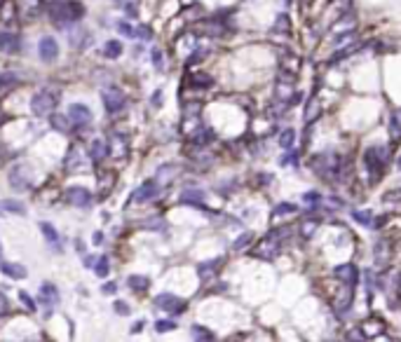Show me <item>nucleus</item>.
Instances as JSON below:
<instances>
[{"instance_id":"f257e3e1","label":"nucleus","mask_w":401,"mask_h":342,"mask_svg":"<svg viewBox=\"0 0 401 342\" xmlns=\"http://www.w3.org/2000/svg\"><path fill=\"white\" fill-rule=\"evenodd\" d=\"M47 12L54 24L66 26V24H75L85 17V5L80 0H54V3H49Z\"/></svg>"},{"instance_id":"f03ea898","label":"nucleus","mask_w":401,"mask_h":342,"mask_svg":"<svg viewBox=\"0 0 401 342\" xmlns=\"http://www.w3.org/2000/svg\"><path fill=\"white\" fill-rule=\"evenodd\" d=\"M59 99H61V89L56 87H42L38 89L31 99V113L35 117H45V115H52L54 108L59 106Z\"/></svg>"},{"instance_id":"7ed1b4c3","label":"nucleus","mask_w":401,"mask_h":342,"mask_svg":"<svg viewBox=\"0 0 401 342\" xmlns=\"http://www.w3.org/2000/svg\"><path fill=\"white\" fill-rule=\"evenodd\" d=\"M364 166H366L371 181H378V178L385 174V166H387V150L380 148V145H371L364 150Z\"/></svg>"},{"instance_id":"20e7f679","label":"nucleus","mask_w":401,"mask_h":342,"mask_svg":"<svg viewBox=\"0 0 401 342\" xmlns=\"http://www.w3.org/2000/svg\"><path fill=\"white\" fill-rule=\"evenodd\" d=\"M101 101H103V108L108 115H117L127 108V96L120 87H106L101 92Z\"/></svg>"},{"instance_id":"39448f33","label":"nucleus","mask_w":401,"mask_h":342,"mask_svg":"<svg viewBox=\"0 0 401 342\" xmlns=\"http://www.w3.org/2000/svg\"><path fill=\"white\" fill-rule=\"evenodd\" d=\"M155 307L167 312V314H183L185 309H188V302L174 293H160L155 295Z\"/></svg>"},{"instance_id":"423d86ee","label":"nucleus","mask_w":401,"mask_h":342,"mask_svg":"<svg viewBox=\"0 0 401 342\" xmlns=\"http://www.w3.org/2000/svg\"><path fill=\"white\" fill-rule=\"evenodd\" d=\"M38 56L42 63H54L59 59V42L54 40V35H42L38 42Z\"/></svg>"},{"instance_id":"0eeeda50","label":"nucleus","mask_w":401,"mask_h":342,"mask_svg":"<svg viewBox=\"0 0 401 342\" xmlns=\"http://www.w3.org/2000/svg\"><path fill=\"white\" fill-rule=\"evenodd\" d=\"M68 120H71V124H73L75 129H85L92 122V110L85 103H71L68 106Z\"/></svg>"},{"instance_id":"6e6552de","label":"nucleus","mask_w":401,"mask_h":342,"mask_svg":"<svg viewBox=\"0 0 401 342\" xmlns=\"http://www.w3.org/2000/svg\"><path fill=\"white\" fill-rule=\"evenodd\" d=\"M157 195H160V183H157L155 178H150V181H143V183L134 190L131 202H134V204H146V202H150V199H155Z\"/></svg>"},{"instance_id":"1a4fd4ad","label":"nucleus","mask_w":401,"mask_h":342,"mask_svg":"<svg viewBox=\"0 0 401 342\" xmlns=\"http://www.w3.org/2000/svg\"><path fill=\"white\" fill-rule=\"evenodd\" d=\"M38 302H40L42 307H56V305L61 302L59 288H56L54 284H49V281H42L40 291H38Z\"/></svg>"},{"instance_id":"9d476101","label":"nucleus","mask_w":401,"mask_h":342,"mask_svg":"<svg viewBox=\"0 0 401 342\" xmlns=\"http://www.w3.org/2000/svg\"><path fill=\"white\" fill-rule=\"evenodd\" d=\"M66 199H68V204L85 209V206L92 204V192H89L87 188H82V185H73V188L66 190Z\"/></svg>"},{"instance_id":"9b49d317","label":"nucleus","mask_w":401,"mask_h":342,"mask_svg":"<svg viewBox=\"0 0 401 342\" xmlns=\"http://www.w3.org/2000/svg\"><path fill=\"white\" fill-rule=\"evenodd\" d=\"M21 49V35L12 31H0V52L5 54H17Z\"/></svg>"},{"instance_id":"f8f14e48","label":"nucleus","mask_w":401,"mask_h":342,"mask_svg":"<svg viewBox=\"0 0 401 342\" xmlns=\"http://www.w3.org/2000/svg\"><path fill=\"white\" fill-rule=\"evenodd\" d=\"M40 232H42V237H45V241L49 244V248H52V251H56V253H61L63 244H61V237H59V232H56V227L52 225V223H40Z\"/></svg>"},{"instance_id":"ddd939ff","label":"nucleus","mask_w":401,"mask_h":342,"mask_svg":"<svg viewBox=\"0 0 401 342\" xmlns=\"http://www.w3.org/2000/svg\"><path fill=\"white\" fill-rule=\"evenodd\" d=\"M336 277H338L340 281H343V284H345V286H357V281H359V270H357V267L354 265H350V263H347V265H340V267H336Z\"/></svg>"},{"instance_id":"4468645a","label":"nucleus","mask_w":401,"mask_h":342,"mask_svg":"<svg viewBox=\"0 0 401 342\" xmlns=\"http://www.w3.org/2000/svg\"><path fill=\"white\" fill-rule=\"evenodd\" d=\"M0 272L5 274V277H10V279H19V281L28 277V270L24 265H19V263H7V260L0 263Z\"/></svg>"},{"instance_id":"2eb2a0df","label":"nucleus","mask_w":401,"mask_h":342,"mask_svg":"<svg viewBox=\"0 0 401 342\" xmlns=\"http://www.w3.org/2000/svg\"><path fill=\"white\" fill-rule=\"evenodd\" d=\"M110 155V145L103 141V138H94L92 143H89V157L94 159V162H101Z\"/></svg>"},{"instance_id":"dca6fc26","label":"nucleus","mask_w":401,"mask_h":342,"mask_svg":"<svg viewBox=\"0 0 401 342\" xmlns=\"http://www.w3.org/2000/svg\"><path fill=\"white\" fill-rule=\"evenodd\" d=\"M0 211L14 213V216H26V204L19 202V199H3V202H0Z\"/></svg>"},{"instance_id":"f3484780","label":"nucleus","mask_w":401,"mask_h":342,"mask_svg":"<svg viewBox=\"0 0 401 342\" xmlns=\"http://www.w3.org/2000/svg\"><path fill=\"white\" fill-rule=\"evenodd\" d=\"M127 286H129L131 291H136V293H143V291L150 288V279L146 274H129V277H127Z\"/></svg>"},{"instance_id":"a211bd4d","label":"nucleus","mask_w":401,"mask_h":342,"mask_svg":"<svg viewBox=\"0 0 401 342\" xmlns=\"http://www.w3.org/2000/svg\"><path fill=\"white\" fill-rule=\"evenodd\" d=\"M17 7H19L21 14H26V17H38L42 10V0H19Z\"/></svg>"},{"instance_id":"6ab92c4d","label":"nucleus","mask_w":401,"mask_h":342,"mask_svg":"<svg viewBox=\"0 0 401 342\" xmlns=\"http://www.w3.org/2000/svg\"><path fill=\"white\" fill-rule=\"evenodd\" d=\"M190 84L195 89H209L211 84H214V77L207 75V73H202V70H195L190 75Z\"/></svg>"},{"instance_id":"aec40b11","label":"nucleus","mask_w":401,"mask_h":342,"mask_svg":"<svg viewBox=\"0 0 401 342\" xmlns=\"http://www.w3.org/2000/svg\"><path fill=\"white\" fill-rule=\"evenodd\" d=\"M190 333H192V340H195V342H216L214 333H211L209 328H204V326H199V323H195V326H192Z\"/></svg>"},{"instance_id":"412c9836","label":"nucleus","mask_w":401,"mask_h":342,"mask_svg":"<svg viewBox=\"0 0 401 342\" xmlns=\"http://www.w3.org/2000/svg\"><path fill=\"white\" fill-rule=\"evenodd\" d=\"M221 265V258L216 260H207V263H199L197 265V274H199V279H209L211 274H216V267Z\"/></svg>"},{"instance_id":"4be33fe9","label":"nucleus","mask_w":401,"mask_h":342,"mask_svg":"<svg viewBox=\"0 0 401 342\" xmlns=\"http://www.w3.org/2000/svg\"><path fill=\"white\" fill-rule=\"evenodd\" d=\"M211 138H214V131H211V129H204V127H199V129L195 131V134H192L190 141H192L195 145H197V148H204V145L209 143Z\"/></svg>"},{"instance_id":"5701e85b","label":"nucleus","mask_w":401,"mask_h":342,"mask_svg":"<svg viewBox=\"0 0 401 342\" xmlns=\"http://www.w3.org/2000/svg\"><path fill=\"white\" fill-rule=\"evenodd\" d=\"M204 195L199 190H185L181 195V204H192V206H202Z\"/></svg>"},{"instance_id":"b1692460","label":"nucleus","mask_w":401,"mask_h":342,"mask_svg":"<svg viewBox=\"0 0 401 342\" xmlns=\"http://www.w3.org/2000/svg\"><path fill=\"white\" fill-rule=\"evenodd\" d=\"M120 54H122V42L120 40H108L103 45V56L106 59H117Z\"/></svg>"},{"instance_id":"393cba45","label":"nucleus","mask_w":401,"mask_h":342,"mask_svg":"<svg viewBox=\"0 0 401 342\" xmlns=\"http://www.w3.org/2000/svg\"><path fill=\"white\" fill-rule=\"evenodd\" d=\"M17 82H19V75H17L14 70H3V73H0V92L14 87Z\"/></svg>"},{"instance_id":"a878e982","label":"nucleus","mask_w":401,"mask_h":342,"mask_svg":"<svg viewBox=\"0 0 401 342\" xmlns=\"http://www.w3.org/2000/svg\"><path fill=\"white\" fill-rule=\"evenodd\" d=\"M94 274L96 277H101V279H106L110 274V260H108V255H101V258H96V263H94Z\"/></svg>"},{"instance_id":"bb28decb","label":"nucleus","mask_w":401,"mask_h":342,"mask_svg":"<svg viewBox=\"0 0 401 342\" xmlns=\"http://www.w3.org/2000/svg\"><path fill=\"white\" fill-rule=\"evenodd\" d=\"M49 122H52V127H54L56 131H61V134H68V129H71V120H68V115H59V113H54Z\"/></svg>"},{"instance_id":"cd10ccee","label":"nucleus","mask_w":401,"mask_h":342,"mask_svg":"<svg viewBox=\"0 0 401 342\" xmlns=\"http://www.w3.org/2000/svg\"><path fill=\"white\" fill-rule=\"evenodd\" d=\"M298 211V206L291 204V202H282V204H277L275 209H272V218H279V216H289V213H296Z\"/></svg>"},{"instance_id":"c85d7f7f","label":"nucleus","mask_w":401,"mask_h":342,"mask_svg":"<svg viewBox=\"0 0 401 342\" xmlns=\"http://www.w3.org/2000/svg\"><path fill=\"white\" fill-rule=\"evenodd\" d=\"M293 143H296V131L284 129L282 131V136H279V145H282L284 150H293Z\"/></svg>"},{"instance_id":"c756f323","label":"nucleus","mask_w":401,"mask_h":342,"mask_svg":"<svg viewBox=\"0 0 401 342\" xmlns=\"http://www.w3.org/2000/svg\"><path fill=\"white\" fill-rule=\"evenodd\" d=\"M352 218L359 223V225L373 227V213L371 211H352Z\"/></svg>"},{"instance_id":"7c9ffc66","label":"nucleus","mask_w":401,"mask_h":342,"mask_svg":"<svg viewBox=\"0 0 401 342\" xmlns=\"http://www.w3.org/2000/svg\"><path fill=\"white\" fill-rule=\"evenodd\" d=\"M176 321L174 319H160V321H155V330L157 333H171V330H176Z\"/></svg>"},{"instance_id":"2f4dec72","label":"nucleus","mask_w":401,"mask_h":342,"mask_svg":"<svg viewBox=\"0 0 401 342\" xmlns=\"http://www.w3.org/2000/svg\"><path fill=\"white\" fill-rule=\"evenodd\" d=\"M389 134H392V138H401V113H394L392 115V120H389Z\"/></svg>"},{"instance_id":"473e14b6","label":"nucleus","mask_w":401,"mask_h":342,"mask_svg":"<svg viewBox=\"0 0 401 342\" xmlns=\"http://www.w3.org/2000/svg\"><path fill=\"white\" fill-rule=\"evenodd\" d=\"M19 300L24 302V307H26L28 312H35V309H38V300H33L26 291H19Z\"/></svg>"},{"instance_id":"72a5a7b5","label":"nucleus","mask_w":401,"mask_h":342,"mask_svg":"<svg viewBox=\"0 0 401 342\" xmlns=\"http://www.w3.org/2000/svg\"><path fill=\"white\" fill-rule=\"evenodd\" d=\"M113 312H115L117 316H129L131 314V307L124 300H115V302H113Z\"/></svg>"},{"instance_id":"f704fd0d","label":"nucleus","mask_w":401,"mask_h":342,"mask_svg":"<svg viewBox=\"0 0 401 342\" xmlns=\"http://www.w3.org/2000/svg\"><path fill=\"white\" fill-rule=\"evenodd\" d=\"M251 241H253V234H251V232H244V234H242V237H239L237 241H235V244H232V251H242V248H244V246H249Z\"/></svg>"},{"instance_id":"c9c22d12","label":"nucleus","mask_w":401,"mask_h":342,"mask_svg":"<svg viewBox=\"0 0 401 342\" xmlns=\"http://www.w3.org/2000/svg\"><path fill=\"white\" fill-rule=\"evenodd\" d=\"M117 31L122 35H127V38H134L136 35V28L131 26V24H127V21H120V24H117Z\"/></svg>"},{"instance_id":"e433bc0d","label":"nucleus","mask_w":401,"mask_h":342,"mask_svg":"<svg viewBox=\"0 0 401 342\" xmlns=\"http://www.w3.org/2000/svg\"><path fill=\"white\" fill-rule=\"evenodd\" d=\"M101 293L103 295H115L117 293V284H115V281H106V284L101 286Z\"/></svg>"},{"instance_id":"4c0bfd02","label":"nucleus","mask_w":401,"mask_h":342,"mask_svg":"<svg viewBox=\"0 0 401 342\" xmlns=\"http://www.w3.org/2000/svg\"><path fill=\"white\" fill-rule=\"evenodd\" d=\"M296 162H298V152H296V150L286 152L284 157H282V164H284V166H289V164H296Z\"/></svg>"},{"instance_id":"58836bf2","label":"nucleus","mask_w":401,"mask_h":342,"mask_svg":"<svg viewBox=\"0 0 401 342\" xmlns=\"http://www.w3.org/2000/svg\"><path fill=\"white\" fill-rule=\"evenodd\" d=\"M303 199H305L307 204H319V202H321L319 192H305V195H303Z\"/></svg>"},{"instance_id":"ea45409f","label":"nucleus","mask_w":401,"mask_h":342,"mask_svg":"<svg viewBox=\"0 0 401 342\" xmlns=\"http://www.w3.org/2000/svg\"><path fill=\"white\" fill-rule=\"evenodd\" d=\"M10 312V300L5 298V293L0 291V316H5Z\"/></svg>"},{"instance_id":"a19ab883","label":"nucleus","mask_w":401,"mask_h":342,"mask_svg":"<svg viewBox=\"0 0 401 342\" xmlns=\"http://www.w3.org/2000/svg\"><path fill=\"white\" fill-rule=\"evenodd\" d=\"M153 61H155L157 68H162V52H160V49H155V52H153Z\"/></svg>"},{"instance_id":"79ce46f5","label":"nucleus","mask_w":401,"mask_h":342,"mask_svg":"<svg viewBox=\"0 0 401 342\" xmlns=\"http://www.w3.org/2000/svg\"><path fill=\"white\" fill-rule=\"evenodd\" d=\"M143 326H146V321H136L134 326H131V330H129V333H131V335H136V333H141V330H143Z\"/></svg>"},{"instance_id":"37998d69","label":"nucleus","mask_w":401,"mask_h":342,"mask_svg":"<svg viewBox=\"0 0 401 342\" xmlns=\"http://www.w3.org/2000/svg\"><path fill=\"white\" fill-rule=\"evenodd\" d=\"M75 248H78V253L85 255V241L82 239H75Z\"/></svg>"},{"instance_id":"c03bdc74","label":"nucleus","mask_w":401,"mask_h":342,"mask_svg":"<svg viewBox=\"0 0 401 342\" xmlns=\"http://www.w3.org/2000/svg\"><path fill=\"white\" fill-rule=\"evenodd\" d=\"M139 31H141V38H146V40H150V35H153V33H150V28H148V26H141V28H139Z\"/></svg>"},{"instance_id":"a18cd8bd","label":"nucleus","mask_w":401,"mask_h":342,"mask_svg":"<svg viewBox=\"0 0 401 342\" xmlns=\"http://www.w3.org/2000/svg\"><path fill=\"white\" fill-rule=\"evenodd\" d=\"M94 255H85V267H94Z\"/></svg>"},{"instance_id":"49530a36","label":"nucleus","mask_w":401,"mask_h":342,"mask_svg":"<svg viewBox=\"0 0 401 342\" xmlns=\"http://www.w3.org/2000/svg\"><path fill=\"white\" fill-rule=\"evenodd\" d=\"M160 99H162V94L155 92V94H153V106H160Z\"/></svg>"},{"instance_id":"de8ad7c7","label":"nucleus","mask_w":401,"mask_h":342,"mask_svg":"<svg viewBox=\"0 0 401 342\" xmlns=\"http://www.w3.org/2000/svg\"><path fill=\"white\" fill-rule=\"evenodd\" d=\"M101 241H103V234H101V232H96V234H94V244H101Z\"/></svg>"},{"instance_id":"09e8293b","label":"nucleus","mask_w":401,"mask_h":342,"mask_svg":"<svg viewBox=\"0 0 401 342\" xmlns=\"http://www.w3.org/2000/svg\"><path fill=\"white\" fill-rule=\"evenodd\" d=\"M0 258H3V246H0Z\"/></svg>"},{"instance_id":"8fccbe9b","label":"nucleus","mask_w":401,"mask_h":342,"mask_svg":"<svg viewBox=\"0 0 401 342\" xmlns=\"http://www.w3.org/2000/svg\"><path fill=\"white\" fill-rule=\"evenodd\" d=\"M3 3H5V0H0V7H3Z\"/></svg>"}]
</instances>
